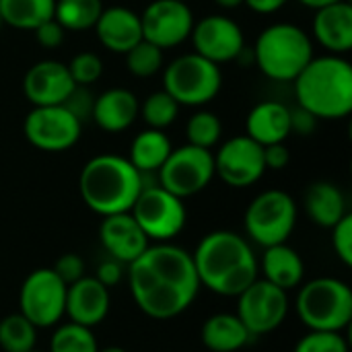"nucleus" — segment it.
I'll return each instance as SVG.
<instances>
[{
  "mask_svg": "<svg viewBox=\"0 0 352 352\" xmlns=\"http://www.w3.org/2000/svg\"><path fill=\"white\" fill-rule=\"evenodd\" d=\"M128 285L138 309L161 322L182 316L200 291L192 254L169 241L148 245L128 264Z\"/></svg>",
  "mask_w": 352,
  "mask_h": 352,
  "instance_id": "obj_1",
  "label": "nucleus"
},
{
  "mask_svg": "<svg viewBox=\"0 0 352 352\" xmlns=\"http://www.w3.org/2000/svg\"><path fill=\"white\" fill-rule=\"evenodd\" d=\"M200 287L221 297L241 295L260 274L258 258L248 239L233 231H212L192 254Z\"/></svg>",
  "mask_w": 352,
  "mask_h": 352,
  "instance_id": "obj_2",
  "label": "nucleus"
},
{
  "mask_svg": "<svg viewBox=\"0 0 352 352\" xmlns=\"http://www.w3.org/2000/svg\"><path fill=\"white\" fill-rule=\"evenodd\" d=\"M142 177L128 157L97 155L85 163L78 177V192L82 202L101 217L130 212L144 188Z\"/></svg>",
  "mask_w": 352,
  "mask_h": 352,
  "instance_id": "obj_3",
  "label": "nucleus"
},
{
  "mask_svg": "<svg viewBox=\"0 0 352 352\" xmlns=\"http://www.w3.org/2000/svg\"><path fill=\"white\" fill-rule=\"evenodd\" d=\"M299 107L318 120H342L352 111V66L342 56L311 58L293 80Z\"/></svg>",
  "mask_w": 352,
  "mask_h": 352,
  "instance_id": "obj_4",
  "label": "nucleus"
},
{
  "mask_svg": "<svg viewBox=\"0 0 352 352\" xmlns=\"http://www.w3.org/2000/svg\"><path fill=\"white\" fill-rule=\"evenodd\" d=\"M314 58L311 37L293 23L266 27L254 47V60L264 76L276 82H293Z\"/></svg>",
  "mask_w": 352,
  "mask_h": 352,
  "instance_id": "obj_5",
  "label": "nucleus"
},
{
  "mask_svg": "<svg viewBox=\"0 0 352 352\" xmlns=\"http://www.w3.org/2000/svg\"><path fill=\"white\" fill-rule=\"evenodd\" d=\"M299 320L316 332H342L352 322V289L340 278H314L297 295Z\"/></svg>",
  "mask_w": 352,
  "mask_h": 352,
  "instance_id": "obj_6",
  "label": "nucleus"
},
{
  "mask_svg": "<svg viewBox=\"0 0 352 352\" xmlns=\"http://www.w3.org/2000/svg\"><path fill=\"white\" fill-rule=\"evenodd\" d=\"M221 87V66L196 52L175 58L163 72V91H167L179 105H206L219 95Z\"/></svg>",
  "mask_w": 352,
  "mask_h": 352,
  "instance_id": "obj_7",
  "label": "nucleus"
},
{
  "mask_svg": "<svg viewBox=\"0 0 352 352\" xmlns=\"http://www.w3.org/2000/svg\"><path fill=\"white\" fill-rule=\"evenodd\" d=\"M297 223V204L291 194L283 190H266L258 194L243 217L248 237L262 245L287 243Z\"/></svg>",
  "mask_w": 352,
  "mask_h": 352,
  "instance_id": "obj_8",
  "label": "nucleus"
},
{
  "mask_svg": "<svg viewBox=\"0 0 352 352\" xmlns=\"http://www.w3.org/2000/svg\"><path fill=\"white\" fill-rule=\"evenodd\" d=\"M130 214L144 231V235L157 243L177 237L188 221L184 200L173 196L161 186H144L138 194Z\"/></svg>",
  "mask_w": 352,
  "mask_h": 352,
  "instance_id": "obj_9",
  "label": "nucleus"
},
{
  "mask_svg": "<svg viewBox=\"0 0 352 352\" xmlns=\"http://www.w3.org/2000/svg\"><path fill=\"white\" fill-rule=\"evenodd\" d=\"M157 173L159 186L184 200L200 194L212 182L214 157L208 148L184 144L169 153Z\"/></svg>",
  "mask_w": 352,
  "mask_h": 352,
  "instance_id": "obj_10",
  "label": "nucleus"
},
{
  "mask_svg": "<svg viewBox=\"0 0 352 352\" xmlns=\"http://www.w3.org/2000/svg\"><path fill=\"white\" fill-rule=\"evenodd\" d=\"M66 285L52 268H37L27 274L19 293V314L35 328L56 326L66 307Z\"/></svg>",
  "mask_w": 352,
  "mask_h": 352,
  "instance_id": "obj_11",
  "label": "nucleus"
},
{
  "mask_svg": "<svg viewBox=\"0 0 352 352\" xmlns=\"http://www.w3.org/2000/svg\"><path fill=\"white\" fill-rule=\"evenodd\" d=\"M23 132L31 146L43 153H64L78 142L82 122L66 105H39L27 113Z\"/></svg>",
  "mask_w": 352,
  "mask_h": 352,
  "instance_id": "obj_12",
  "label": "nucleus"
},
{
  "mask_svg": "<svg viewBox=\"0 0 352 352\" xmlns=\"http://www.w3.org/2000/svg\"><path fill=\"white\" fill-rule=\"evenodd\" d=\"M248 332L264 336L283 326L289 316V297L287 291L274 287L264 278H256L241 295H237V314H235Z\"/></svg>",
  "mask_w": 352,
  "mask_h": 352,
  "instance_id": "obj_13",
  "label": "nucleus"
},
{
  "mask_svg": "<svg viewBox=\"0 0 352 352\" xmlns=\"http://www.w3.org/2000/svg\"><path fill=\"white\" fill-rule=\"evenodd\" d=\"M142 39L161 50L182 45L192 35L194 12L186 0H153L140 14Z\"/></svg>",
  "mask_w": 352,
  "mask_h": 352,
  "instance_id": "obj_14",
  "label": "nucleus"
},
{
  "mask_svg": "<svg viewBox=\"0 0 352 352\" xmlns=\"http://www.w3.org/2000/svg\"><path fill=\"white\" fill-rule=\"evenodd\" d=\"M212 157L214 175H219L231 188H250L266 173L264 146H260L248 134L229 138Z\"/></svg>",
  "mask_w": 352,
  "mask_h": 352,
  "instance_id": "obj_15",
  "label": "nucleus"
},
{
  "mask_svg": "<svg viewBox=\"0 0 352 352\" xmlns=\"http://www.w3.org/2000/svg\"><path fill=\"white\" fill-rule=\"evenodd\" d=\"M190 39L194 43V52L217 66L233 62L245 52L243 29L237 21L223 14H208L194 23Z\"/></svg>",
  "mask_w": 352,
  "mask_h": 352,
  "instance_id": "obj_16",
  "label": "nucleus"
},
{
  "mask_svg": "<svg viewBox=\"0 0 352 352\" xmlns=\"http://www.w3.org/2000/svg\"><path fill=\"white\" fill-rule=\"evenodd\" d=\"M74 89L76 82L72 80L68 66L58 60L35 62L23 78V93L33 107L64 105Z\"/></svg>",
  "mask_w": 352,
  "mask_h": 352,
  "instance_id": "obj_17",
  "label": "nucleus"
},
{
  "mask_svg": "<svg viewBox=\"0 0 352 352\" xmlns=\"http://www.w3.org/2000/svg\"><path fill=\"white\" fill-rule=\"evenodd\" d=\"M99 241L109 258L118 260L120 264L134 262L151 245V239L144 235L130 212L103 217L99 227Z\"/></svg>",
  "mask_w": 352,
  "mask_h": 352,
  "instance_id": "obj_18",
  "label": "nucleus"
},
{
  "mask_svg": "<svg viewBox=\"0 0 352 352\" xmlns=\"http://www.w3.org/2000/svg\"><path fill=\"white\" fill-rule=\"evenodd\" d=\"M109 305V289L103 287L95 276H82L66 289L64 316H68L74 324L95 328L107 318Z\"/></svg>",
  "mask_w": 352,
  "mask_h": 352,
  "instance_id": "obj_19",
  "label": "nucleus"
},
{
  "mask_svg": "<svg viewBox=\"0 0 352 352\" xmlns=\"http://www.w3.org/2000/svg\"><path fill=\"white\" fill-rule=\"evenodd\" d=\"M93 29L99 43L113 54H126L142 39L140 14L128 6L103 8Z\"/></svg>",
  "mask_w": 352,
  "mask_h": 352,
  "instance_id": "obj_20",
  "label": "nucleus"
},
{
  "mask_svg": "<svg viewBox=\"0 0 352 352\" xmlns=\"http://www.w3.org/2000/svg\"><path fill=\"white\" fill-rule=\"evenodd\" d=\"M314 37L330 54L342 56L352 50V6L342 0L316 10L311 23Z\"/></svg>",
  "mask_w": 352,
  "mask_h": 352,
  "instance_id": "obj_21",
  "label": "nucleus"
},
{
  "mask_svg": "<svg viewBox=\"0 0 352 352\" xmlns=\"http://www.w3.org/2000/svg\"><path fill=\"white\" fill-rule=\"evenodd\" d=\"M138 111H140V103L136 95L128 89L113 87L101 93L93 101L91 118L101 130L116 134V132L128 130L136 122Z\"/></svg>",
  "mask_w": 352,
  "mask_h": 352,
  "instance_id": "obj_22",
  "label": "nucleus"
},
{
  "mask_svg": "<svg viewBox=\"0 0 352 352\" xmlns=\"http://www.w3.org/2000/svg\"><path fill=\"white\" fill-rule=\"evenodd\" d=\"M245 134L260 146L285 142L291 136V109L280 101H262L245 120Z\"/></svg>",
  "mask_w": 352,
  "mask_h": 352,
  "instance_id": "obj_23",
  "label": "nucleus"
},
{
  "mask_svg": "<svg viewBox=\"0 0 352 352\" xmlns=\"http://www.w3.org/2000/svg\"><path fill=\"white\" fill-rule=\"evenodd\" d=\"M258 268L262 270L264 280L272 283L283 291L297 289L305 276V264L301 256L287 243L264 248V256Z\"/></svg>",
  "mask_w": 352,
  "mask_h": 352,
  "instance_id": "obj_24",
  "label": "nucleus"
},
{
  "mask_svg": "<svg viewBox=\"0 0 352 352\" xmlns=\"http://www.w3.org/2000/svg\"><path fill=\"white\" fill-rule=\"evenodd\" d=\"M200 338L210 352H237L245 349L254 336L235 314H214L204 322Z\"/></svg>",
  "mask_w": 352,
  "mask_h": 352,
  "instance_id": "obj_25",
  "label": "nucleus"
},
{
  "mask_svg": "<svg viewBox=\"0 0 352 352\" xmlns=\"http://www.w3.org/2000/svg\"><path fill=\"white\" fill-rule=\"evenodd\" d=\"M305 210L307 217L324 229H332L344 214H349L342 190L330 182H316L307 188Z\"/></svg>",
  "mask_w": 352,
  "mask_h": 352,
  "instance_id": "obj_26",
  "label": "nucleus"
},
{
  "mask_svg": "<svg viewBox=\"0 0 352 352\" xmlns=\"http://www.w3.org/2000/svg\"><path fill=\"white\" fill-rule=\"evenodd\" d=\"M173 151L171 138L163 130L146 128L140 134L134 136L130 144L128 161L144 175V173H157L161 165L167 161L169 153Z\"/></svg>",
  "mask_w": 352,
  "mask_h": 352,
  "instance_id": "obj_27",
  "label": "nucleus"
},
{
  "mask_svg": "<svg viewBox=\"0 0 352 352\" xmlns=\"http://www.w3.org/2000/svg\"><path fill=\"white\" fill-rule=\"evenodd\" d=\"M54 8L56 0H0L2 23L25 31H33L54 19Z\"/></svg>",
  "mask_w": 352,
  "mask_h": 352,
  "instance_id": "obj_28",
  "label": "nucleus"
},
{
  "mask_svg": "<svg viewBox=\"0 0 352 352\" xmlns=\"http://www.w3.org/2000/svg\"><path fill=\"white\" fill-rule=\"evenodd\" d=\"M101 10V0H56L54 19L64 31H87L95 27Z\"/></svg>",
  "mask_w": 352,
  "mask_h": 352,
  "instance_id": "obj_29",
  "label": "nucleus"
},
{
  "mask_svg": "<svg viewBox=\"0 0 352 352\" xmlns=\"http://www.w3.org/2000/svg\"><path fill=\"white\" fill-rule=\"evenodd\" d=\"M37 328L21 314L6 316L0 320V349L2 352L35 351Z\"/></svg>",
  "mask_w": 352,
  "mask_h": 352,
  "instance_id": "obj_30",
  "label": "nucleus"
},
{
  "mask_svg": "<svg viewBox=\"0 0 352 352\" xmlns=\"http://www.w3.org/2000/svg\"><path fill=\"white\" fill-rule=\"evenodd\" d=\"M97 338L93 328L68 322L56 328L50 340V352H97Z\"/></svg>",
  "mask_w": 352,
  "mask_h": 352,
  "instance_id": "obj_31",
  "label": "nucleus"
},
{
  "mask_svg": "<svg viewBox=\"0 0 352 352\" xmlns=\"http://www.w3.org/2000/svg\"><path fill=\"white\" fill-rule=\"evenodd\" d=\"M179 107L182 105L167 91H155V93H151L142 101L138 113L142 116V120L146 122L148 128L165 130V128H169L177 120Z\"/></svg>",
  "mask_w": 352,
  "mask_h": 352,
  "instance_id": "obj_32",
  "label": "nucleus"
},
{
  "mask_svg": "<svg viewBox=\"0 0 352 352\" xmlns=\"http://www.w3.org/2000/svg\"><path fill=\"white\" fill-rule=\"evenodd\" d=\"M126 66L128 70L138 76V78H148V76H155L163 64H165V56H163V50L157 47L155 43L146 41V39H140L132 50H128L126 54Z\"/></svg>",
  "mask_w": 352,
  "mask_h": 352,
  "instance_id": "obj_33",
  "label": "nucleus"
},
{
  "mask_svg": "<svg viewBox=\"0 0 352 352\" xmlns=\"http://www.w3.org/2000/svg\"><path fill=\"white\" fill-rule=\"evenodd\" d=\"M223 134V124L212 111H196L186 126V136L188 144L200 146V148H212L219 144Z\"/></svg>",
  "mask_w": 352,
  "mask_h": 352,
  "instance_id": "obj_34",
  "label": "nucleus"
},
{
  "mask_svg": "<svg viewBox=\"0 0 352 352\" xmlns=\"http://www.w3.org/2000/svg\"><path fill=\"white\" fill-rule=\"evenodd\" d=\"M66 66H68V72H70L72 80L76 82V87H89V85L97 82L103 74V62L93 52H80V54L72 56V60Z\"/></svg>",
  "mask_w": 352,
  "mask_h": 352,
  "instance_id": "obj_35",
  "label": "nucleus"
},
{
  "mask_svg": "<svg viewBox=\"0 0 352 352\" xmlns=\"http://www.w3.org/2000/svg\"><path fill=\"white\" fill-rule=\"evenodd\" d=\"M293 352H349V342L340 332H316L309 330Z\"/></svg>",
  "mask_w": 352,
  "mask_h": 352,
  "instance_id": "obj_36",
  "label": "nucleus"
},
{
  "mask_svg": "<svg viewBox=\"0 0 352 352\" xmlns=\"http://www.w3.org/2000/svg\"><path fill=\"white\" fill-rule=\"evenodd\" d=\"M332 245L344 266H352V214H344L332 227Z\"/></svg>",
  "mask_w": 352,
  "mask_h": 352,
  "instance_id": "obj_37",
  "label": "nucleus"
},
{
  "mask_svg": "<svg viewBox=\"0 0 352 352\" xmlns=\"http://www.w3.org/2000/svg\"><path fill=\"white\" fill-rule=\"evenodd\" d=\"M52 270L58 274V278L66 287H70L72 283H76L85 276V260L78 254H64L58 258V262L54 264Z\"/></svg>",
  "mask_w": 352,
  "mask_h": 352,
  "instance_id": "obj_38",
  "label": "nucleus"
},
{
  "mask_svg": "<svg viewBox=\"0 0 352 352\" xmlns=\"http://www.w3.org/2000/svg\"><path fill=\"white\" fill-rule=\"evenodd\" d=\"M33 33H35V41H37L39 45H43V47H47V50L62 45L64 35H66L64 27H62L56 19H50V21L41 23L39 27L33 29Z\"/></svg>",
  "mask_w": 352,
  "mask_h": 352,
  "instance_id": "obj_39",
  "label": "nucleus"
},
{
  "mask_svg": "<svg viewBox=\"0 0 352 352\" xmlns=\"http://www.w3.org/2000/svg\"><path fill=\"white\" fill-rule=\"evenodd\" d=\"M122 266H124V264H120L118 260L109 258V260H105V262L99 264L95 278H97L103 287L111 289V287L120 285V280H122V276H124V268H122Z\"/></svg>",
  "mask_w": 352,
  "mask_h": 352,
  "instance_id": "obj_40",
  "label": "nucleus"
},
{
  "mask_svg": "<svg viewBox=\"0 0 352 352\" xmlns=\"http://www.w3.org/2000/svg\"><path fill=\"white\" fill-rule=\"evenodd\" d=\"M289 161H291V153L285 146V142H276V144L264 146V163H266V169L280 171V169H285L289 165Z\"/></svg>",
  "mask_w": 352,
  "mask_h": 352,
  "instance_id": "obj_41",
  "label": "nucleus"
},
{
  "mask_svg": "<svg viewBox=\"0 0 352 352\" xmlns=\"http://www.w3.org/2000/svg\"><path fill=\"white\" fill-rule=\"evenodd\" d=\"M316 124H318V118L309 113L307 109L303 107L291 109V134L295 132V134L307 136L316 130Z\"/></svg>",
  "mask_w": 352,
  "mask_h": 352,
  "instance_id": "obj_42",
  "label": "nucleus"
},
{
  "mask_svg": "<svg viewBox=\"0 0 352 352\" xmlns=\"http://www.w3.org/2000/svg\"><path fill=\"white\" fill-rule=\"evenodd\" d=\"M289 0H243L245 6H250L254 12H260V14H272L276 10H280Z\"/></svg>",
  "mask_w": 352,
  "mask_h": 352,
  "instance_id": "obj_43",
  "label": "nucleus"
},
{
  "mask_svg": "<svg viewBox=\"0 0 352 352\" xmlns=\"http://www.w3.org/2000/svg\"><path fill=\"white\" fill-rule=\"evenodd\" d=\"M301 4L318 10V8H324V6H330V4H336V2H342V0H299Z\"/></svg>",
  "mask_w": 352,
  "mask_h": 352,
  "instance_id": "obj_44",
  "label": "nucleus"
},
{
  "mask_svg": "<svg viewBox=\"0 0 352 352\" xmlns=\"http://www.w3.org/2000/svg\"><path fill=\"white\" fill-rule=\"evenodd\" d=\"M214 4H219L221 8L231 10V8H239L243 4V0H214Z\"/></svg>",
  "mask_w": 352,
  "mask_h": 352,
  "instance_id": "obj_45",
  "label": "nucleus"
},
{
  "mask_svg": "<svg viewBox=\"0 0 352 352\" xmlns=\"http://www.w3.org/2000/svg\"><path fill=\"white\" fill-rule=\"evenodd\" d=\"M97 352H128V351H124V349H120V346H107V349H99Z\"/></svg>",
  "mask_w": 352,
  "mask_h": 352,
  "instance_id": "obj_46",
  "label": "nucleus"
},
{
  "mask_svg": "<svg viewBox=\"0 0 352 352\" xmlns=\"http://www.w3.org/2000/svg\"><path fill=\"white\" fill-rule=\"evenodd\" d=\"M0 27H2V16H0Z\"/></svg>",
  "mask_w": 352,
  "mask_h": 352,
  "instance_id": "obj_47",
  "label": "nucleus"
},
{
  "mask_svg": "<svg viewBox=\"0 0 352 352\" xmlns=\"http://www.w3.org/2000/svg\"><path fill=\"white\" fill-rule=\"evenodd\" d=\"M29 352H39V351H29Z\"/></svg>",
  "mask_w": 352,
  "mask_h": 352,
  "instance_id": "obj_48",
  "label": "nucleus"
}]
</instances>
